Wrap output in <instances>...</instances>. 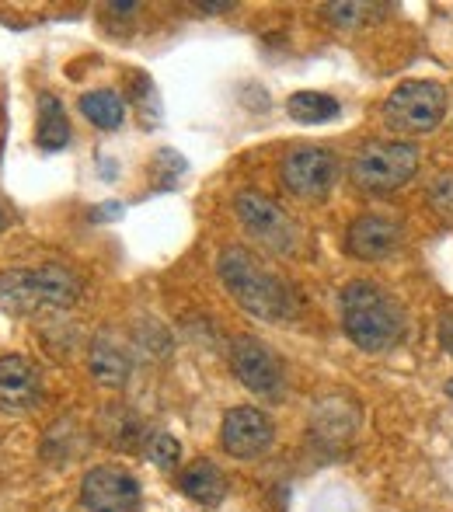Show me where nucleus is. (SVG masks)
I'll use <instances>...</instances> for the list:
<instances>
[{"mask_svg":"<svg viewBox=\"0 0 453 512\" xmlns=\"http://www.w3.org/2000/svg\"><path fill=\"white\" fill-rule=\"evenodd\" d=\"M217 276L224 290L237 300L251 317L262 321H286L297 310V293L269 272L248 248H224L217 255Z\"/></svg>","mask_w":453,"mask_h":512,"instance_id":"obj_1","label":"nucleus"},{"mask_svg":"<svg viewBox=\"0 0 453 512\" xmlns=\"http://www.w3.org/2000/svg\"><path fill=\"white\" fill-rule=\"evenodd\" d=\"M342 328L363 352H387L405 338V310L377 283L356 279L342 290Z\"/></svg>","mask_w":453,"mask_h":512,"instance_id":"obj_2","label":"nucleus"},{"mask_svg":"<svg viewBox=\"0 0 453 512\" xmlns=\"http://www.w3.org/2000/svg\"><path fill=\"white\" fill-rule=\"evenodd\" d=\"M81 297V279L67 265H39V269L0 272V307L11 314L74 307Z\"/></svg>","mask_w":453,"mask_h":512,"instance_id":"obj_3","label":"nucleus"},{"mask_svg":"<svg viewBox=\"0 0 453 512\" xmlns=\"http://www.w3.org/2000/svg\"><path fill=\"white\" fill-rule=\"evenodd\" d=\"M419 171V147L405 140H373L352 157V182L363 192H394Z\"/></svg>","mask_w":453,"mask_h":512,"instance_id":"obj_4","label":"nucleus"},{"mask_svg":"<svg viewBox=\"0 0 453 512\" xmlns=\"http://www.w3.org/2000/svg\"><path fill=\"white\" fill-rule=\"evenodd\" d=\"M443 115L447 88L436 81H401L384 102V119L394 133H433Z\"/></svg>","mask_w":453,"mask_h":512,"instance_id":"obj_5","label":"nucleus"},{"mask_svg":"<svg viewBox=\"0 0 453 512\" xmlns=\"http://www.w3.org/2000/svg\"><path fill=\"white\" fill-rule=\"evenodd\" d=\"M234 213H237V220H241V227L248 230L251 237H258V244L276 251V255H290V251L297 248V237H300L297 223H293V216L286 213L276 199L265 196V192H255V189L237 192Z\"/></svg>","mask_w":453,"mask_h":512,"instance_id":"obj_6","label":"nucleus"},{"mask_svg":"<svg viewBox=\"0 0 453 512\" xmlns=\"http://www.w3.org/2000/svg\"><path fill=\"white\" fill-rule=\"evenodd\" d=\"M230 366H234L237 380H241L251 394H258V398H279V394H283V380H286L283 363H279L276 352L265 342H258V338H251V335L234 338V345H230Z\"/></svg>","mask_w":453,"mask_h":512,"instance_id":"obj_7","label":"nucleus"},{"mask_svg":"<svg viewBox=\"0 0 453 512\" xmlns=\"http://www.w3.org/2000/svg\"><path fill=\"white\" fill-rule=\"evenodd\" d=\"M84 512H140V485L119 467H91L81 481Z\"/></svg>","mask_w":453,"mask_h":512,"instance_id":"obj_8","label":"nucleus"},{"mask_svg":"<svg viewBox=\"0 0 453 512\" xmlns=\"http://www.w3.org/2000/svg\"><path fill=\"white\" fill-rule=\"evenodd\" d=\"M283 185L300 199H325L335 185V157L321 147H297L283 161Z\"/></svg>","mask_w":453,"mask_h":512,"instance_id":"obj_9","label":"nucleus"},{"mask_svg":"<svg viewBox=\"0 0 453 512\" xmlns=\"http://www.w3.org/2000/svg\"><path fill=\"white\" fill-rule=\"evenodd\" d=\"M272 418L258 408H234L224 415V425H220V443L230 457L237 460H255L262 457L272 446Z\"/></svg>","mask_w":453,"mask_h":512,"instance_id":"obj_10","label":"nucleus"},{"mask_svg":"<svg viewBox=\"0 0 453 512\" xmlns=\"http://www.w3.org/2000/svg\"><path fill=\"white\" fill-rule=\"evenodd\" d=\"M42 380L39 370L25 356L0 359V411L4 415H25L39 405Z\"/></svg>","mask_w":453,"mask_h":512,"instance_id":"obj_11","label":"nucleus"},{"mask_svg":"<svg viewBox=\"0 0 453 512\" xmlns=\"http://www.w3.org/2000/svg\"><path fill=\"white\" fill-rule=\"evenodd\" d=\"M401 241L398 223L384 220V216H359V220L349 223L345 230V251L359 262H377V258H387Z\"/></svg>","mask_w":453,"mask_h":512,"instance_id":"obj_12","label":"nucleus"},{"mask_svg":"<svg viewBox=\"0 0 453 512\" xmlns=\"http://www.w3.org/2000/svg\"><path fill=\"white\" fill-rule=\"evenodd\" d=\"M356 425H359V411L349 398H325V401H318L311 411L314 436L325 439V443H332V446L352 439Z\"/></svg>","mask_w":453,"mask_h":512,"instance_id":"obj_13","label":"nucleus"},{"mask_svg":"<svg viewBox=\"0 0 453 512\" xmlns=\"http://www.w3.org/2000/svg\"><path fill=\"white\" fill-rule=\"evenodd\" d=\"M178 488H182L192 502L213 509V506H220V502L227 499L230 485H227L224 471H220L213 460H196V464H189L182 474H178Z\"/></svg>","mask_w":453,"mask_h":512,"instance_id":"obj_14","label":"nucleus"},{"mask_svg":"<svg viewBox=\"0 0 453 512\" xmlns=\"http://www.w3.org/2000/svg\"><path fill=\"white\" fill-rule=\"evenodd\" d=\"M88 366H91V377L102 387H122L129 380V352L119 342H112L109 335L91 342Z\"/></svg>","mask_w":453,"mask_h":512,"instance_id":"obj_15","label":"nucleus"},{"mask_svg":"<svg viewBox=\"0 0 453 512\" xmlns=\"http://www.w3.org/2000/svg\"><path fill=\"white\" fill-rule=\"evenodd\" d=\"M70 140V122H67V108L56 95L42 91L39 95V126H35V143L42 150H63Z\"/></svg>","mask_w":453,"mask_h":512,"instance_id":"obj_16","label":"nucleus"},{"mask_svg":"<svg viewBox=\"0 0 453 512\" xmlns=\"http://www.w3.org/2000/svg\"><path fill=\"white\" fill-rule=\"evenodd\" d=\"M286 112H290V119L304 122V126H318V122L335 119L342 112V105L339 98L325 95V91H297L286 102Z\"/></svg>","mask_w":453,"mask_h":512,"instance_id":"obj_17","label":"nucleus"},{"mask_svg":"<svg viewBox=\"0 0 453 512\" xmlns=\"http://www.w3.org/2000/svg\"><path fill=\"white\" fill-rule=\"evenodd\" d=\"M81 112L95 122L98 129H119L122 115H126V102L119 91H88L81 98Z\"/></svg>","mask_w":453,"mask_h":512,"instance_id":"obj_18","label":"nucleus"},{"mask_svg":"<svg viewBox=\"0 0 453 512\" xmlns=\"http://www.w3.org/2000/svg\"><path fill=\"white\" fill-rule=\"evenodd\" d=\"M133 102H136V112H140V122L147 129H154L161 122V102H157V91L150 84V77L143 74H133Z\"/></svg>","mask_w":453,"mask_h":512,"instance_id":"obj_19","label":"nucleus"},{"mask_svg":"<svg viewBox=\"0 0 453 512\" xmlns=\"http://www.w3.org/2000/svg\"><path fill=\"white\" fill-rule=\"evenodd\" d=\"M373 11H387V7H377V4H328L325 14L332 25H342V28H356V25H366L373 18Z\"/></svg>","mask_w":453,"mask_h":512,"instance_id":"obj_20","label":"nucleus"},{"mask_svg":"<svg viewBox=\"0 0 453 512\" xmlns=\"http://www.w3.org/2000/svg\"><path fill=\"white\" fill-rule=\"evenodd\" d=\"M178 453H182V446H178V439L168 436V432H154V436L147 439V457L154 460L161 471L178 464Z\"/></svg>","mask_w":453,"mask_h":512,"instance_id":"obj_21","label":"nucleus"},{"mask_svg":"<svg viewBox=\"0 0 453 512\" xmlns=\"http://www.w3.org/2000/svg\"><path fill=\"white\" fill-rule=\"evenodd\" d=\"M433 203L440 213H453V178L450 175H443V178H436V185H433Z\"/></svg>","mask_w":453,"mask_h":512,"instance_id":"obj_22","label":"nucleus"},{"mask_svg":"<svg viewBox=\"0 0 453 512\" xmlns=\"http://www.w3.org/2000/svg\"><path fill=\"white\" fill-rule=\"evenodd\" d=\"M440 345L453 356V310H443L440 317Z\"/></svg>","mask_w":453,"mask_h":512,"instance_id":"obj_23","label":"nucleus"},{"mask_svg":"<svg viewBox=\"0 0 453 512\" xmlns=\"http://www.w3.org/2000/svg\"><path fill=\"white\" fill-rule=\"evenodd\" d=\"M196 7L199 11H230L234 4H230V0H220V4H196Z\"/></svg>","mask_w":453,"mask_h":512,"instance_id":"obj_24","label":"nucleus"},{"mask_svg":"<svg viewBox=\"0 0 453 512\" xmlns=\"http://www.w3.org/2000/svg\"><path fill=\"white\" fill-rule=\"evenodd\" d=\"M447 394H450V398H453V380H450V384H447Z\"/></svg>","mask_w":453,"mask_h":512,"instance_id":"obj_25","label":"nucleus"},{"mask_svg":"<svg viewBox=\"0 0 453 512\" xmlns=\"http://www.w3.org/2000/svg\"><path fill=\"white\" fill-rule=\"evenodd\" d=\"M0 230H4V216H0Z\"/></svg>","mask_w":453,"mask_h":512,"instance_id":"obj_26","label":"nucleus"}]
</instances>
